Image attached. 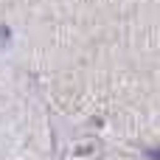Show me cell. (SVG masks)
I'll list each match as a JSON object with an SVG mask.
<instances>
[{
  "mask_svg": "<svg viewBox=\"0 0 160 160\" xmlns=\"http://www.w3.org/2000/svg\"><path fill=\"white\" fill-rule=\"evenodd\" d=\"M146 158H149V160H160V146H158V149H149Z\"/></svg>",
  "mask_w": 160,
  "mask_h": 160,
  "instance_id": "1",
  "label": "cell"
}]
</instances>
